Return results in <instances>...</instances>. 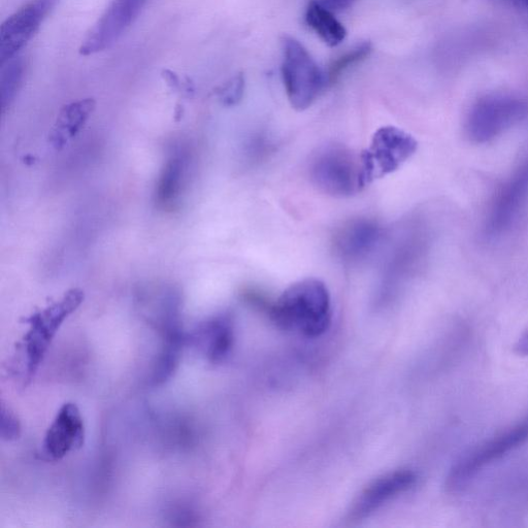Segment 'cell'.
Returning <instances> with one entry per match:
<instances>
[{"instance_id":"7402d4cb","label":"cell","mask_w":528,"mask_h":528,"mask_svg":"<svg viewBox=\"0 0 528 528\" xmlns=\"http://www.w3.org/2000/svg\"><path fill=\"white\" fill-rule=\"evenodd\" d=\"M162 77L165 81L168 82L169 86L173 88L174 90L184 92L188 95L194 92L193 84L190 82L189 79H187L185 82L181 81L180 77L169 71L165 70L162 73Z\"/></svg>"},{"instance_id":"3957f363","label":"cell","mask_w":528,"mask_h":528,"mask_svg":"<svg viewBox=\"0 0 528 528\" xmlns=\"http://www.w3.org/2000/svg\"><path fill=\"white\" fill-rule=\"evenodd\" d=\"M312 183L323 193L346 198L366 188L360 154L342 144L320 147L309 162Z\"/></svg>"},{"instance_id":"44dd1931","label":"cell","mask_w":528,"mask_h":528,"mask_svg":"<svg viewBox=\"0 0 528 528\" xmlns=\"http://www.w3.org/2000/svg\"><path fill=\"white\" fill-rule=\"evenodd\" d=\"M0 436L7 442L16 441L21 436V423L16 414L5 405L0 411Z\"/></svg>"},{"instance_id":"d6986e66","label":"cell","mask_w":528,"mask_h":528,"mask_svg":"<svg viewBox=\"0 0 528 528\" xmlns=\"http://www.w3.org/2000/svg\"><path fill=\"white\" fill-rule=\"evenodd\" d=\"M372 52L373 45L370 42H363L335 59L326 73L328 86L338 82L344 73L352 66L366 60Z\"/></svg>"},{"instance_id":"e0dca14e","label":"cell","mask_w":528,"mask_h":528,"mask_svg":"<svg viewBox=\"0 0 528 528\" xmlns=\"http://www.w3.org/2000/svg\"><path fill=\"white\" fill-rule=\"evenodd\" d=\"M306 22L319 38L329 47L341 45L346 37L347 30L335 17L333 12L311 0L306 11Z\"/></svg>"},{"instance_id":"7c38bea8","label":"cell","mask_w":528,"mask_h":528,"mask_svg":"<svg viewBox=\"0 0 528 528\" xmlns=\"http://www.w3.org/2000/svg\"><path fill=\"white\" fill-rule=\"evenodd\" d=\"M416 475L411 470H398L387 473L363 489L350 510V519H365L385 504L410 490L416 483Z\"/></svg>"},{"instance_id":"6da1fadb","label":"cell","mask_w":528,"mask_h":528,"mask_svg":"<svg viewBox=\"0 0 528 528\" xmlns=\"http://www.w3.org/2000/svg\"><path fill=\"white\" fill-rule=\"evenodd\" d=\"M272 320L285 332L318 338L332 323V299L326 285L308 278L290 285L270 308Z\"/></svg>"},{"instance_id":"8992f818","label":"cell","mask_w":528,"mask_h":528,"mask_svg":"<svg viewBox=\"0 0 528 528\" xmlns=\"http://www.w3.org/2000/svg\"><path fill=\"white\" fill-rule=\"evenodd\" d=\"M528 442V414L504 433L478 446L452 468L447 486L457 489L467 484L482 469Z\"/></svg>"},{"instance_id":"7a4b0ae2","label":"cell","mask_w":528,"mask_h":528,"mask_svg":"<svg viewBox=\"0 0 528 528\" xmlns=\"http://www.w3.org/2000/svg\"><path fill=\"white\" fill-rule=\"evenodd\" d=\"M85 293L80 288L65 292L59 301L23 319L28 330L18 350L23 356V381L29 384L36 377L60 327L83 304Z\"/></svg>"},{"instance_id":"cb8c5ba5","label":"cell","mask_w":528,"mask_h":528,"mask_svg":"<svg viewBox=\"0 0 528 528\" xmlns=\"http://www.w3.org/2000/svg\"><path fill=\"white\" fill-rule=\"evenodd\" d=\"M515 352L521 356H528V330L515 345Z\"/></svg>"},{"instance_id":"ba28073f","label":"cell","mask_w":528,"mask_h":528,"mask_svg":"<svg viewBox=\"0 0 528 528\" xmlns=\"http://www.w3.org/2000/svg\"><path fill=\"white\" fill-rule=\"evenodd\" d=\"M60 0H28L0 26V64L19 55Z\"/></svg>"},{"instance_id":"30bf717a","label":"cell","mask_w":528,"mask_h":528,"mask_svg":"<svg viewBox=\"0 0 528 528\" xmlns=\"http://www.w3.org/2000/svg\"><path fill=\"white\" fill-rule=\"evenodd\" d=\"M85 437V423L79 407L74 403H65L48 428L42 453L48 460H61L80 450L84 446Z\"/></svg>"},{"instance_id":"5b68a950","label":"cell","mask_w":528,"mask_h":528,"mask_svg":"<svg viewBox=\"0 0 528 528\" xmlns=\"http://www.w3.org/2000/svg\"><path fill=\"white\" fill-rule=\"evenodd\" d=\"M417 148V141L405 130L394 126L379 128L370 146L360 153L366 185L400 170Z\"/></svg>"},{"instance_id":"52a82bcc","label":"cell","mask_w":528,"mask_h":528,"mask_svg":"<svg viewBox=\"0 0 528 528\" xmlns=\"http://www.w3.org/2000/svg\"><path fill=\"white\" fill-rule=\"evenodd\" d=\"M527 115L524 103L511 97L495 96L481 99L467 120V135L477 144L499 138Z\"/></svg>"},{"instance_id":"4fadbf2b","label":"cell","mask_w":528,"mask_h":528,"mask_svg":"<svg viewBox=\"0 0 528 528\" xmlns=\"http://www.w3.org/2000/svg\"><path fill=\"white\" fill-rule=\"evenodd\" d=\"M188 345L196 348L209 362L224 361L235 345V324L228 314H219L198 324L188 333Z\"/></svg>"},{"instance_id":"ffe728a7","label":"cell","mask_w":528,"mask_h":528,"mask_svg":"<svg viewBox=\"0 0 528 528\" xmlns=\"http://www.w3.org/2000/svg\"><path fill=\"white\" fill-rule=\"evenodd\" d=\"M245 77L238 74L216 89L219 102L224 107H235L239 105L245 93Z\"/></svg>"},{"instance_id":"603a6c76","label":"cell","mask_w":528,"mask_h":528,"mask_svg":"<svg viewBox=\"0 0 528 528\" xmlns=\"http://www.w3.org/2000/svg\"><path fill=\"white\" fill-rule=\"evenodd\" d=\"M314 2L330 12L341 13L352 7L356 0H314Z\"/></svg>"},{"instance_id":"ac0fdd59","label":"cell","mask_w":528,"mask_h":528,"mask_svg":"<svg viewBox=\"0 0 528 528\" xmlns=\"http://www.w3.org/2000/svg\"><path fill=\"white\" fill-rule=\"evenodd\" d=\"M0 93L6 110L14 101L24 80L26 64L20 55L0 64Z\"/></svg>"},{"instance_id":"5bb4252c","label":"cell","mask_w":528,"mask_h":528,"mask_svg":"<svg viewBox=\"0 0 528 528\" xmlns=\"http://www.w3.org/2000/svg\"><path fill=\"white\" fill-rule=\"evenodd\" d=\"M383 236L380 224L369 218H357L346 222L334 239L336 254L348 262L367 258L379 245Z\"/></svg>"},{"instance_id":"9a60e30c","label":"cell","mask_w":528,"mask_h":528,"mask_svg":"<svg viewBox=\"0 0 528 528\" xmlns=\"http://www.w3.org/2000/svg\"><path fill=\"white\" fill-rule=\"evenodd\" d=\"M95 108L96 102L93 98L80 99V101L63 106L50 130L49 143L51 146L60 151L74 140Z\"/></svg>"},{"instance_id":"d4e9b609","label":"cell","mask_w":528,"mask_h":528,"mask_svg":"<svg viewBox=\"0 0 528 528\" xmlns=\"http://www.w3.org/2000/svg\"><path fill=\"white\" fill-rule=\"evenodd\" d=\"M513 2L516 5L528 10V0H513Z\"/></svg>"},{"instance_id":"9c48e42d","label":"cell","mask_w":528,"mask_h":528,"mask_svg":"<svg viewBox=\"0 0 528 528\" xmlns=\"http://www.w3.org/2000/svg\"><path fill=\"white\" fill-rule=\"evenodd\" d=\"M149 0H111L105 12L87 33L80 47L82 56L111 48L138 19Z\"/></svg>"},{"instance_id":"8fae6325","label":"cell","mask_w":528,"mask_h":528,"mask_svg":"<svg viewBox=\"0 0 528 528\" xmlns=\"http://www.w3.org/2000/svg\"><path fill=\"white\" fill-rule=\"evenodd\" d=\"M528 201V161L501 187L491 205L486 229L491 236L501 235L518 218Z\"/></svg>"},{"instance_id":"2e32d148","label":"cell","mask_w":528,"mask_h":528,"mask_svg":"<svg viewBox=\"0 0 528 528\" xmlns=\"http://www.w3.org/2000/svg\"><path fill=\"white\" fill-rule=\"evenodd\" d=\"M184 174V158L176 154L165 164L157 183L155 196L159 208L164 210L174 208L182 190Z\"/></svg>"},{"instance_id":"277c9868","label":"cell","mask_w":528,"mask_h":528,"mask_svg":"<svg viewBox=\"0 0 528 528\" xmlns=\"http://www.w3.org/2000/svg\"><path fill=\"white\" fill-rule=\"evenodd\" d=\"M282 78L288 101L297 111L309 109L328 86L326 74L295 39L284 37Z\"/></svg>"}]
</instances>
